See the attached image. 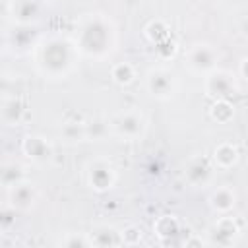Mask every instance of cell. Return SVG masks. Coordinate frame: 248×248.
<instances>
[{
    "label": "cell",
    "mask_w": 248,
    "mask_h": 248,
    "mask_svg": "<svg viewBox=\"0 0 248 248\" xmlns=\"http://www.w3.org/2000/svg\"><path fill=\"white\" fill-rule=\"evenodd\" d=\"M78 45H74L72 41L64 39V37H50L45 39L35 52V64L37 70L52 79L64 78L70 74V70L76 64L78 58Z\"/></svg>",
    "instance_id": "1"
},
{
    "label": "cell",
    "mask_w": 248,
    "mask_h": 248,
    "mask_svg": "<svg viewBox=\"0 0 248 248\" xmlns=\"http://www.w3.org/2000/svg\"><path fill=\"white\" fill-rule=\"evenodd\" d=\"M78 48L81 54L89 58H105L114 48V29L112 23L101 16L93 14L87 16L78 29Z\"/></svg>",
    "instance_id": "2"
},
{
    "label": "cell",
    "mask_w": 248,
    "mask_h": 248,
    "mask_svg": "<svg viewBox=\"0 0 248 248\" xmlns=\"http://www.w3.org/2000/svg\"><path fill=\"white\" fill-rule=\"evenodd\" d=\"M110 130L124 141H134L145 132V116L138 108H122L110 118Z\"/></svg>",
    "instance_id": "3"
},
{
    "label": "cell",
    "mask_w": 248,
    "mask_h": 248,
    "mask_svg": "<svg viewBox=\"0 0 248 248\" xmlns=\"http://www.w3.org/2000/svg\"><path fill=\"white\" fill-rule=\"evenodd\" d=\"M219 54L209 43H196L184 52V68L194 76H207L217 68Z\"/></svg>",
    "instance_id": "4"
},
{
    "label": "cell",
    "mask_w": 248,
    "mask_h": 248,
    "mask_svg": "<svg viewBox=\"0 0 248 248\" xmlns=\"http://www.w3.org/2000/svg\"><path fill=\"white\" fill-rule=\"evenodd\" d=\"M85 182L93 192H108L116 184V169L107 157H97L85 167Z\"/></svg>",
    "instance_id": "5"
},
{
    "label": "cell",
    "mask_w": 248,
    "mask_h": 248,
    "mask_svg": "<svg viewBox=\"0 0 248 248\" xmlns=\"http://www.w3.org/2000/svg\"><path fill=\"white\" fill-rule=\"evenodd\" d=\"M178 87V81H176V76L174 72H170L169 68L165 66H157V68H151L147 74H145V91L153 97V99H159V101H167L174 95Z\"/></svg>",
    "instance_id": "6"
},
{
    "label": "cell",
    "mask_w": 248,
    "mask_h": 248,
    "mask_svg": "<svg viewBox=\"0 0 248 248\" xmlns=\"http://www.w3.org/2000/svg\"><path fill=\"white\" fill-rule=\"evenodd\" d=\"M203 91H205V95L211 97L213 101L231 99V97L238 91V83H236V78H234L231 72L215 68L213 72H209V74L203 78Z\"/></svg>",
    "instance_id": "7"
},
{
    "label": "cell",
    "mask_w": 248,
    "mask_h": 248,
    "mask_svg": "<svg viewBox=\"0 0 248 248\" xmlns=\"http://www.w3.org/2000/svg\"><path fill=\"white\" fill-rule=\"evenodd\" d=\"M213 165L205 159V157H192L186 165V170H184V178L186 182L192 186V188H205L213 182Z\"/></svg>",
    "instance_id": "8"
},
{
    "label": "cell",
    "mask_w": 248,
    "mask_h": 248,
    "mask_svg": "<svg viewBox=\"0 0 248 248\" xmlns=\"http://www.w3.org/2000/svg\"><path fill=\"white\" fill-rule=\"evenodd\" d=\"M21 153L31 161V163H46L54 149L52 143L48 141V138L41 136V134H27L21 140Z\"/></svg>",
    "instance_id": "9"
},
{
    "label": "cell",
    "mask_w": 248,
    "mask_h": 248,
    "mask_svg": "<svg viewBox=\"0 0 248 248\" xmlns=\"http://www.w3.org/2000/svg\"><path fill=\"white\" fill-rule=\"evenodd\" d=\"M238 236H240L238 223L232 217L223 215V217H219L215 221V225H213V229L209 232V240L207 242L213 244V246H231V244H234L238 240Z\"/></svg>",
    "instance_id": "10"
},
{
    "label": "cell",
    "mask_w": 248,
    "mask_h": 248,
    "mask_svg": "<svg viewBox=\"0 0 248 248\" xmlns=\"http://www.w3.org/2000/svg\"><path fill=\"white\" fill-rule=\"evenodd\" d=\"M6 194H8V203H10L14 209H17V211H27V209H31V207L35 205L37 198H39L37 186H35L33 182H29L27 178L21 180L19 184L8 188Z\"/></svg>",
    "instance_id": "11"
},
{
    "label": "cell",
    "mask_w": 248,
    "mask_h": 248,
    "mask_svg": "<svg viewBox=\"0 0 248 248\" xmlns=\"http://www.w3.org/2000/svg\"><path fill=\"white\" fill-rule=\"evenodd\" d=\"M207 203L209 207L219 213V215H227L229 211H232V207L236 205V192L232 186L229 184H221L217 188L211 190L209 198H207Z\"/></svg>",
    "instance_id": "12"
},
{
    "label": "cell",
    "mask_w": 248,
    "mask_h": 248,
    "mask_svg": "<svg viewBox=\"0 0 248 248\" xmlns=\"http://www.w3.org/2000/svg\"><path fill=\"white\" fill-rule=\"evenodd\" d=\"M41 4L39 0H16L12 4V19L17 25H31L39 19Z\"/></svg>",
    "instance_id": "13"
},
{
    "label": "cell",
    "mask_w": 248,
    "mask_h": 248,
    "mask_svg": "<svg viewBox=\"0 0 248 248\" xmlns=\"http://www.w3.org/2000/svg\"><path fill=\"white\" fill-rule=\"evenodd\" d=\"M89 240H91V246H120L124 244L122 240V231L110 227V225H99L95 227L91 232H89Z\"/></svg>",
    "instance_id": "14"
},
{
    "label": "cell",
    "mask_w": 248,
    "mask_h": 248,
    "mask_svg": "<svg viewBox=\"0 0 248 248\" xmlns=\"http://www.w3.org/2000/svg\"><path fill=\"white\" fill-rule=\"evenodd\" d=\"M0 116H2V122L6 126H17L23 122V116H25V105L21 99H17L16 95L14 97H4L2 99V110H0Z\"/></svg>",
    "instance_id": "15"
},
{
    "label": "cell",
    "mask_w": 248,
    "mask_h": 248,
    "mask_svg": "<svg viewBox=\"0 0 248 248\" xmlns=\"http://www.w3.org/2000/svg\"><path fill=\"white\" fill-rule=\"evenodd\" d=\"M153 232L161 238L163 244H170L180 234V223L174 215H161L153 223Z\"/></svg>",
    "instance_id": "16"
},
{
    "label": "cell",
    "mask_w": 248,
    "mask_h": 248,
    "mask_svg": "<svg viewBox=\"0 0 248 248\" xmlns=\"http://www.w3.org/2000/svg\"><path fill=\"white\" fill-rule=\"evenodd\" d=\"M238 159H240L238 147L229 141H223L213 149V163L217 169H231L238 163Z\"/></svg>",
    "instance_id": "17"
},
{
    "label": "cell",
    "mask_w": 248,
    "mask_h": 248,
    "mask_svg": "<svg viewBox=\"0 0 248 248\" xmlns=\"http://www.w3.org/2000/svg\"><path fill=\"white\" fill-rule=\"evenodd\" d=\"M60 140L66 143H79L85 138V122L83 120H66L60 126Z\"/></svg>",
    "instance_id": "18"
},
{
    "label": "cell",
    "mask_w": 248,
    "mask_h": 248,
    "mask_svg": "<svg viewBox=\"0 0 248 248\" xmlns=\"http://www.w3.org/2000/svg\"><path fill=\"white\" fill-rule=\"evenodd\" d=\"M108 134H112L110 130V120L107 118H93L85 122V138L89 141H103Z\"/></svg>",
    "instance_id": "19"
},
{
    "label": "cell",
    "mask_w": 248,
    "mask_h": 248,
    "mask_svg": "<svg viewBox=\"0 0 248 248\" xmlns=\"http://www.w3.org/2000/svg\"><path fill=\"white\" fill-rule=\"evenodd\" d=\"M21 180H25V170H23V167H21L19 163H16V161L4 163V167H2V170H0V182H2L4 190H8V188L19 184Z\"/></svg>",
    "instance_id": "20"
},
{
    "label": "cell",
    "mask_w": 248,
    "mask_h": 248,
    "mask_svg": "<svg viewBox=\"0 0 248 248\" xmlns=\"http://www.w3.org/2000/svg\"><path fill=\"white\" fill-rule=\"evenodd\" d=\"M110 78L118 85H130L136 79V68L130 62H118L110 68Z\"/></svg>",
    "instance_id": "21"
},
{
    "label": "cell",
    "mask_w": 248,
    "mask_h": 248,
    "mask_svg": "<svg viewBox=\"0 0 248 248\" xmlns=\"http://www.w3.org/2000/svg\"><path fill=\"white\" fill-rule=\"evenodd\" d=\"M209 114H211V118H213L215 122L227 124V122L232 120V116H234V107L231 105L229 99H219V101H215V103L211 105Z\"/></svg>",
    "instance_id": "22"
},
{
    "label": "cell",
    "mask_w": 248,
    "mask_h": 248,
    "mask_svg": "<svg viewBox=\"0 0 248 248\" xmlns=\"http://www.w3.org/2000/svg\"><path fill=\"white\" fill-rule=\"evenodd\" d=\"M145 35H147V37H149V41H151V43H155V45H159V43H163V41L170 39V37H169L167 27H165L161 21H153V23H149V25H147V29H145Z\"/></svg>",
    "instance_id": "23"
},
{
    "label": "cell",
    "mask_w": 248,
    "mask_h": 248,
    "mask_svg": "<svg viewBox=\"0 0 248 248\" xmlns=\"http://www.w3.org/2000/svg\"><path fill=\"white\" fill-rule=\"evenodd\" d=\"M62 246H68V248H78V246H91V240H89V234H78V232H68V236H64L60 240Z\"/></svg>",
    "instance_id": "24"
},
{
    "label": "cell",
    "mask_w": 248,
    "mask_h": 248,
    "mask_svg": "<svg viewBox=\"0 0 248 248\" xmlns=\"http://www.w3.org/2000/svg\"><path fill=\"white\" fill-rule=\"evenodd\" d=\"M122 240H124V244H138L141 240V229L134 227V225L126 227L122 231Z\"/></svg>",
    "instance_id": "25"
},
{
    "label": "cell",
    "mask_w": 248,
    "mask_h": 248,
    "mask_svg": "<svg viewBox=\"0 0 248 248\" xmlns=\"http://www.w3.org/2000/svg\"><path fill=\"white\" fill-rule=\"evenodd\" d=\"M238 74H240L244 79H248V56L240 60V64H238Z\"/></svg>",
    "instance_id": "26"
}]
</instances>
